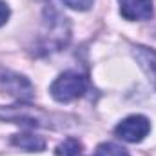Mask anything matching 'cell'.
Listing matches in <instances>:
<instances>
[{"label":"cell","mask_w":156,"mask_h":156,"mask_svg":"<svg viewBox=\"0 0 156 156\" xmlns=\"http://www.w3.org/2000/svg\"><path fill=\"white\" fill-rule=\"evenodd\" d=\"M87 85H89L87 78L83 75L75 73V71H66L51 83L49 93L56 102L67 104V102H73L80 96H83L87 91Z\"/></svg>","instance_id":"obj_1"},{"label":"cell","mask_w":156,"mask_h":156,"mask_svg":"<svg viewBox=\"0 0 156 156\" xmlns=\"http://www.w3.org/2000/svg\"><path fill=\"white\" fill-rule=\"evenodd\" d=\"M0 120L13 122V123H22V125H31V127H49L51 116L44 113L38 107L31 105H9V107H0Z\"/></svg>","instance_id":"obj_2"},{"label":"cell","mask_w":156,"mask_h":156,"mask_svg":"<svg viewBox=\"0 0 156 156\" xmlns=\"http://www.w3.org/2000/svg\"><path fill=\"white\" fill-rule=\"evenodd\" d=\"M151 131V122L149 118L142 116V115H131V116L123 118L116 127H115V134L120 140L129 142V144H138L142 142Z\"/></svg>","instance_id":"obj_3"},{"label":"cell","mask_w":156,"mask_h":156,"mask_svg":"<svg viewBox=\"0 0 156 156\" xmlns=\"http://www.w3.org/2000/svg\"><path fill=\"white\" fill-rule=\"evenodd\" d=\"M0 85L2 89L11 94L13 98L20 102H29L33 98V85L26 76L13 73V71H2L0 73Z\"/></svg>","instance_id":"obj_4"},{"label":"cell","mask_w":156,"mask_h":156,"mask_svg":"<svg viewBox=\"0 0 156 156\" xmlns=\"http://www.w3.org/2000/svg\"><path fill=\"white\" fill-rule=\"evenodd\" d=\"M120 15L129 20H149L153 16V0H120Z\"/></svg>","instance_id":"obj_5"},{"label":"cell","mask_w":156,"mask_h":156,"mask_svg":"<svg viewBox=\"0 0 156 156\" xmlns=\"http://www.w3.org/2000/svg\"><path fill=\"white\" fill-rule=\"evenodd\" d=\"M133 55L136 58V62L140 64V67L147 73V76L153 80L156 87V51L144 47V45H134L133 47Z\"/></svg>","instance_id":"obj_6"},{"label":"cell","mask_w":156,"mask_h":156,"mask_svg":"<svg viewBox=\"0 0 156 156\" xmlns=\"http://www.w3.org/2000/svg\"><path fill=\"white\" fill-rule=\"evenodd\" d=\"M11 144L20 147V149H24V151H29V153H40V151L45 149V140L42 136H38V134H33V133L15 134Z\"/></svg>","instance_id":"obj_7"},{"label":"cell","mask_w":156,"mask_h":156,"mask_svg":"<svg viewBox=\"0 0 156 156\" xmlns=\"http://www.w3.org/2000/svg\"><path fill=\"white\" fill-rule=\"evenodd\" d=\"M80 153H82V144L76 138H66L56 147V156H80Z\"/></svg>","instance_id":"obj_8"},{"label":"cell","mask_w":156,"mask_h":156,"mask_svg":"<svg viewBox=\"0 0 156 156\" xmlns=\"http://www.w3.org/2000/svg\"><path fill=\"white\" fill-rule=\"evenodd\" d=\"M94 156H129L127 149L113 144V142H107V144H100L94 151Z\"/></svg>","instance_id":"obj_9"},{"label":"cell","mask_w":156,"mask_h":156,"mask_svg":"<svg viewBox=\"0 0 156 156\" xmlns=\"http://www.w3.org/2000/svg\"><path fill=\"white\" fill-rule=\"evenodd\" d=\"M62 2L75 11H87V9H91L94 0H62Z\"/></svg>","instance_id":"obj_10"},{"label":"cell","mask_w":156,"mask_h":156,"mask_svg":"<svg viewBox=\"0 0 156 156\" xmlns=\"http://www.w3.org/2000/svg\"><path fill=\"white\" fill-rule=\"evenodd\" d=\"M7 18H9V7L0 0V26H4L7 22Z\"/></svg>","instance_id":"obj_11"}]
</instances>
